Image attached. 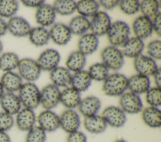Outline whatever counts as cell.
<instances>
[{"instance_id":"6da1fadb","label":"cell","mask_w":161,"mask_h":142,"mask_svg":"<svg viewBox=\"0 0 161 142\" xmlns=\"http://www.w3.org/2000/svg\"><path fill=\"white\" fill-rule=\"evenodd\" d=\"M128 78L121 73L109 74L103 81L102 91L108 96H120L127 89Z\"/></svg>"},{"instance_id":"7a4b0ae2","label":"cell","mask_w":161,"mask_h":142,"mask_svg":"<svg viewBox=\"0 0 161 142\" xmlns=\"http://www.w3.org/2000/svg\"><path fill=\"white\" fill-rule=\"evenodd\" d=\"M18 96L23 108L34 109L40 105V91L37 86L31 82H27L21 85L18 90Z\"/></svg>"},{"instance_id":"3957f363","label":"cell","mask_w":161,"mask_h":142,"mask_svg":"<svg viewBox=\"0 0 161 142\" xmlns=\"http://www.w3.org/2000/svg\"><path fill=\"white\" fill-rule=\"evenodd\" d=\"M130 28L128 24L123 21L111 23L106 33L107 38L111 46H121L129 38Z\"/></svg>"},{"instance_id":"277c9868","label":"cell","mask_w":161,"mask_h":142,"mask_svg":"<svg viewBox=\"0 0 161 142\" xmlns=\"http://www.w3.org/2000/svg\"><path fill=\"white\" fill-rule=\"evenodd\" d=\"M102 63L108 69L117 71L120 69L124 64V56L121 50L117 47L108 46L103 49L101 52Z\"/></svg>"},{"instance_id":"5b68a950","label":"cell","mask_w":161,"mask_h":142,"mask_svg":"<svg viewBox=\"0 0 161 142\" xmlns=\"http://www.w3.org/2000/svg\"><path fill=\"white\" fill-rule=\"evenodd\" d=\"M17 68L21 78L31 83L38 79L42 71L36 61L27 58L19 59Z\"/></svg>"},{"instance_id":"8992f818","label":"cell","mask_w":161,"mask_h":142,"mask_svg":"<svg viewBox=\"0 0 161 142\" xmlns=\"http://www.w3.org/2000/svg\"><path fill=\"white\" fill-rule=\"evenodd\" d=\"M119 108L125 113L131 114L140 113L143 105L139 95L131 92H125L119 96Z\"/></svg>"},{"instance_id":"52a82bcc","label":"cell","mask_w":161,"mask_h":142,"mask_svg":"<svg viewBox=\"0 0 161 142\" xmlns=\"http://www.w3.org/2000/svg\"><path fill=\"white\" fill-rule=\"evenodd\" d=\"M101 116L105 121L107 126L119 128L122 127L126 121V113L119 107L108 106L102 111Z\"/></svg>"},{"instance_id":"ba28073f","label":"cell","mask_w":161,"mask_h":142,"mask_svg":"<svg viewBox=\"0 0 161 142\" xmlns=\"http://www.w3.org/2000/svg\"><path fill=\"white\" fill-rule=\"evenodd\" d=\"M60 96L59 88L52 84H48L40 91V104L45 109L52 110L60 103Z\"/></svg>"},{"instance_id":"9c48e42d","label":"cell","mask_w":161,"mask_h":142,"mask_svg":"<svg viewBox=\"0 0 161 142\" xmlns=\"http://www.w3.org/2000/svg\"><path fill=\"white\" fill-rule=\"evenodd\" d=\"M60 127L66 133L78 131L81 124L79 113L73 109H66L59 116Z\"/></svg>"},{"instance_id":"30bf717a","label":"cell","mask_w":161,"mask_h":142,"mask_svg":"<svg viewBox=\"0 0 161 142\" xmlns=\"http://www.w3.org/2000/svg\"><path fill=\"white\" fill-rule=\"evenodd\" d=\"M111 24L109 16L104 11H98L90 21V28L92 34L97 36L106 34Z\"/></svg>"},{"instance_id":"8fae6325","label":"cell","mask_w":161,"mask_h":142,"mask_svg":"<svg viewBox=\"0 0 161 142\" xmlns=\"http://www.w3.org/2000/svg\"><path fill=\"white\" fill-rule=\"evenodd\" d=\"M36 122L42 129L47 132H53L60 128L59 116L50 109H44L36 116Z\"/></svg>"},{"instance_id":"7c38bea8","label":"cell","mask_w":161,"mask_h":142,"mask_svg":"<svg viewBox=\"0 0 161 142\" xmlns=\"http://www.w3.org/2000/svg\"><path fill=\"white\" fill-rule=\"evenodd\" d=\"M133 66L137 74L147 77L152 76L158 68L155 60L143 54L134 58Z\"/></svg>"},{"instance_id":"4fadbf2b","label":"cell","mask_w":161,"mask_h":142,"mask_svg":"<svg viewBox=\"0 0 161 142\" xmlns=\"http://www.w3.org/2000/svg\"><path fill=\"white\" fill-rule=\"evenodd\" d=\"M60 60L59 53L56 49L50 48L44 50L36 61L41 70L50 71L58 66Z\"/></svg>"},{"instance_id":"5bb4252c","label":"cell","mask_w":161,"mask_h":142,"mask_svg":"<svg viewBox=\"0 0 161 142\" xmlns=\"http://www.w3.org/2000/svg\"><path fill=\"white\" fill-rule=\"evenodd\" d=\"M7 30L14 36L21 38L28 36L31 29L29 23L20 16H13L6 23Z\"/></svg>"},{"instance_id":"9a60e30c","label":"cell","mask_w":161,"mask_h":142,"mask_svg":"<svg viewBox=\"0 0 161 142\" xmlns=\"http://www.w3.org/2000/svg\"><path fill=\"white\" fill-rule=\"evenodd\" d=\"M36 116L33 109L23 108L16 114L14 123L18 129L22 131H28L35 125Z\"/></svg>"},{"instance_id":"2e32d148","label":"cell","mask_w":161,"mask_h":142,"mask_svg":"<svg viewBox=\"0 0 161 142\" xmlns=\"http://www.w3.org/2000/svg\"><path fill=\"white\" fill-rule=\"evenodd\" d=\"M131 29L135 37L143 40L150 37L153 33L152 19L140 16L133 21Z\"/></svg>"},{"instance_id":"e0dca14e","label":"cell","mask_w":161,"mask_h":142,"mask_svg":"<svg viewBox=\"0 0 161 142\" xmlns=\"http://www.w3.org/2000/svg\"><path fill=\"white\" fill-rule=\"evenodd\" d=\"M50 39L59 46L67 44L71 39L72 34L68 26L63 23H57L53 24L48 31Z\"/></svg>"},{"instance_id":"ac0fdd59","label":"cell","mask_w":161,"mask_h":142,"mask_svg":"<svg viewBox=\"0 0 161 142\" xmlns=\"http://www.w3.org/2000/svg\"><path fill=\"white\" fill-rule=\"evenodd\" d=\"M101 107V100L96 96H88L81 99L77 108L79 112L84 117L97 114Z\"/></svg>"},{"instance_id":"d6986e66","label":"cell","mask_w":161,"mask_h":142,"mask_svg":"<svg viewBox=\"0 0 161 142\" xmlns=\"http://www.w3.org/2000/svg\"><path fill=\"white\" fill-rule=\"evenodd\" d=\"M121 46L120 50L124 57L135 58L142 54L145 44L143 40L133 36L128 38Z\"/></svg>"},{"instance_id":"ffe728a7","label":"cell","mask_w":161,"mask_h":142,"mask_svg":"<svg viewBox=\"0 0 161 142\" xmlns=\"http://www.w3.org/2000/svg\"><path fill=\"white\" fill-rule=\"evenodd\" d=\"M127 89L137 95L145 93L150 88L149 77L139 74H134L128 78Z\"/></svg>"},{"instance_id":"44dd1931","label":"cell","mask_w":161,"mask_h":142,"mask_svg":"<svg viewBox=\"0 0 161 142\" xmlns=\"http://www.w3.org/2000/svg\"><path fill=\"white\" fill-rule=\"evenodd\" d=\"M56 17V13L52 6L48 4H43L36 8L35 13L36 22L41 27H48L52 26Z\"/></svg>"},{"instance_id":"7402d4cb","label":"cell","mask_w":161,"mask_h":142,"mask_svg":"<svg viewBox=\"0 0 161 142\" xmlns=\"http://www.w3.org/2000/svg\"><path fill=\"white\" fill-rule=\"evenodd\" d=\"M0 105L3 111L11 115H16L21 109V104L18 95L6 92L0 98Z\"/></svg>"},{"instance_id":"603a6c76","label":"cell","mask_w":161,"mask_h":142,"mask_svg":"<svg viewBox=\"0 0 161 142\" xmlns=\"http://www.w3.org/2000/svg\"><path fill=\"white\" fill-rule=\"evenodd\" d=\"M50 79L52 84L58 88L70 86L72 74L70 72L62 66H57L50 71Z\"/></svg>"},{"instance_id":"cb8c5ba5","label":"cell","mask_w":161,"mask_h":142,"mask_svg":"<svg viewBox=\"0 0 161 142\" xmlns=\"http://www.w3.org/2000/svg\"><path fill=\"white\" fill-rule=\"evenodd\" d=\"M80 100V93L71 86L65 88L60 91V103L67 109H74L77 108Z\"/></svg>"},{"instance_id":"d4e9b609","label":"cell","mask_w":161,"mask_h":142,"mask_svg":"<svg viewBox=\"0 0 161 142\" xmlns=\"http://www.w3.org/2000/svg\"><path fill=\"white\" fill-rule=\"evenodd\" d=\"M98 45V38L92 33H86L82 35L77 43L78 51L85 56L96 51Z\"/></svg>"},{"instance_id":"484cf974","label":"cell","mask_w":161,"mask_h":142,"mask_svg":"<svg viewBox=\"0 0 161 142\" xmlns=\"http://www.w3.org/2000/svg\"><path fill=\"white\" fill-rule=\"evenodd\" d=\"M142 119L143 123L152 128H158L161 126V111L158 108L147 106L143 108Z\"/></svg>"},{"instance_id":"4316f807","label":"cell","mask_w":161,"mask_h":142,"mask_svg":"<svg viewBox=\"0 0 161 142\" xmlns=\"http://www.w3.org/2000/svg\"><path fill=\"white\" fill-rule=\"evenodd\" d=\"M83 125L85 129L92 134L102 133L107 128L105 121L101 115L98 114L84 118Z\"/></svg>"},{"instance_id":"83f0119b","label":"cell","mask_w":161,"mask_h":142,"mask_svg":"<svg viewBox=\"0 0 161 142\" xmlns=\"http://www.w3.org/2000/svg\"><path fill=\"white\" fill-rule=\"evenodd\" d=\"M0 82L3 88L10 93L18 91L23 84L21 76L12 71L5 72L1 76Z\"/></svg>"},{"instance_id":"f1b7e54d","label":"cell","mask_w":161,"mask_h":142,"mask_svg":"<svg viewBox=\"0 0 161 142\" xmlns=\"http://www.w3.org/2000/svg\"><path fill=\"white\" fill-rule=\"evenodd\" d=\"M91 79L87 71L81 70L72 75L70 86L79 93L86 91L91 84Z\"/></svg>"},{"instance_id":"f546056e","label":"cell","mask_w":161,"mask_h":142,"mask_svg":"<svg viewBox=\"0 0 161 142\" xmlns=\"http://www.w3.org/2000/svg\"><path fill=\"white\" fill-rule=\"evenodd\" d=\"M86 63V56L77 50L70 53L65 61V66L70 72L75 73L83 70Z\"/></svg>"},{"instance_id":"4dcf8cb0","label":"cell","mask_w":161,"mask_h":142,"mask_svg":"<svg viewBox=\"0 0 161 142\" xmlns=\"http://www.w3.org/2000/svg\"><path fill=\"white\" fill-rule=\"evenodd\" d=\"M67 26L72 34L82 36L89 29L90 21L87 18L79 15L72 18Z\"/></svg>"},{"instance_id":"1f68e13d","label":"cell","mask_w":161,"mask_h":142,"mask_svg":"<svg viewBox=\"0 0 161 142\" xmlns=\"http://www.w3.org/2000/svg\"><path fill=\"white\" fill-rule=\"evenodd\" d=\"M98 2L94 0H80L76 3V11L83 17L92 18L99 9Z\"/></svg>"},{"instance_id":"d6a6232c","label":"cell","mask_w":161,"mask_h":142,"mask_svg":"<svg viewBox=\"0 0 161 142\" xmlns=\"http://www.w3.org/2000/svg\"><path fill=\"white\" fill-rule=\"evenodd\" d=\"M28 38L30 41L35 46H43L48 43L50 35L45 28L38 26L31 29Z\"/></svg>"},{"instance_id":"836d02e7","label":"cell","mask_w":161,"mask_h":142,"mask_svg":"<svg viewBox=\"0 0 161 142\" xmlns=\"http://www.w3.org/2000/svg\"><path fill=\"white\" fill-rule=\"evenodd\" d=\"M55 13L68 16L76 11V3L72 0H57L52 6Z\"/></svg>"},{"instance_id":"e575fe53","label":"cell","mask_w":161,"mask_h":142,"mask_svg":"<svg viewBox=\"0 0 161 142\" xmlns=\"http://www.w3.org/2000/svg\"><path fill=\"white\" fill-rule=\"evenodd\" d=\"M18 56L12 52H7L0 56V69L3 71H11L17 68L19 63Z\"/></svg>"},{"instance_id":"d590c367","label":"cell","mask_w":161,"mask_h":142,"mask_svg":"<svg viewBox=\"0 0 161 142\" xmlns=\"http://www.w3.org/2000/svg\"><path fill=\"white\" fill-rule=\"evenodd\" d=\"M87 71L91 80L96 81H103L109 75V69L102 63L92 64Z\"/></svg>"},{"instance_id":"8d00e7d4","label":"cell","mask_w":161,"mask_h":142,"mask_svg":"<svg viewBox=\"0 0 161 142\" xmlns=\"http://www.w3.org/2000/svg\"><path fill=\"white\" fill-rule=\"evenodd\" d=\"M159 3L157 0H143L140 2L139 11L142 16L152 18L159 11Z\"/></svg>"},{"instance_id":"74e56055","label":"cell","mask_w":161,"mask_h":142,"mask_svg":"<svg viewBox=\"0 0 161 142\" xmlns=\"http://www.w3.org/2000/svg\"><path fill=\"white\" fill-rule=\"evenodd\" d=\"M18 3L14 0H0V17L11 18L18 10Z\"/></svg>"},{"instance_id":"f35d334b","label":"cell","mask_w":161,"mask_h":142,"mask_svg":"<svg viewBox=\"0 0 161 142\" xmlns=\"http://www.w3.org/2000/svg\"><path fill=\"white\" fill-rule=\"evenodd\" d=\"M145 101L148 106L158 108L161 104L160 88L156 86L150 88L145 93Z\"/></svg>"},{"instance_id":"ab89813d","label":"cell","mask_w":161,"mask_h":142,"mask_svg":"<svg viewBox=\"0 0 161 142\" xmlns=\"http://www.w3.org/2000/svg\"><path fill=\"white\" fill-rule=\"evenodd\" d=\"M46 139V132L39 126L35 125L27 131L25 142H45Z\"/></svg>"},{"instance_id":"60d3db41","label":"cell","mask_w":161,"mask_h":142,"mask_svg":"<svg viewBox=\"0 0 161 142\" xmlns=\"http://www.w3.org/2000/svg\"><path fill=\"white\" fill-rule=\"evenodd\" d=\"M118 6L125 14L133 15L139 11L140 2L137 0H121L119 1Z\"/></svg>"},{"instance_id":"b9f144b4","label":"cell","mask_w":161,"mask_h":142,"mask_svg":"<svg viewBox=\"0 0 161 142\" xmlns=\"http://www.w3.org/2000/svg\"><path fill=\"white\" fill-rule=\"evenodd\" d=\"M147 56L155 59L161 58V41L159 39H154L148 43L146 47Z\"/></svg>"},{"instance_id":"7bdbcfd3","label":"cell","mask_w":161,"mask_h":142,"mask_svg":"<svg viewBox=\"0 0 161 142\" xmlns=\"http://www.w3.org/2000/svg\"><path fill=\"white\" fill-rule=\"evenodd\" d=\"M14 124L13 116L4 112L0 111V131L6 132L9 130Z\"/></svg>"},{"instance_id":"ee69618b","label":"cell","mask_w":161,"mask_h":142,"mask_svg":"<svg viewBox=\"0 0 161 142\" xmlns=\"http://www.w3.org/2000/svg\"><path fill=\"white\" fill-rule=\"evenodd\" d=\"M67 142H87V139L83 132L78 130L68 134Z\"/></svg>"},{"instance_id":"f6af8a7d","label":"cell","mask_w":161,"mask_h":142,"mask_svg":"<svg viewBox=\"0 0 161 142\" xmlns=\"http://www.w3.org/2000/svg\"><path fill=\"white\" fill-rule=\"evenodd\" d=\"M160 23H161V14H160V12L159 11L157 14H155L152 18V19L153 31L155 33V34L158 36V37H160V34H161Z\"/></svg>"},{"instance_id":"bcb514c9","label":"cell","mask_w":161,"mask_h":142,"mask_svg":"<svg viewBox=\"0 0 161 142\" xmlns=\"http://www.w3.org/2000/svg\"><path fill=\"white\" fill-rule=\"evenodd\" d=\"M119 1L117 0H101L99 1L98 4L99 6L106 10H111L114 9L116 6L118 5Z\"/></svg>"},{"instance_id":"7dc6e473","label":"cell","mask_w":161,"mask_h":142,"mask_svg":"<svg viewBox=\"0 0 161 142\" xmlns=\"http://www.w3.org/2000/svg\"><path fill=\"white\" fill-rule=\"evenodd\" d=\"M21 2L26 7L34 8H38L45 3V1L42 0H22Z\"/></svg>"},{"instance_id":"c3c4849f","label":"cell","mask_w":161,"mask_h":142,"mask_svg":"<svg viewBox=\"0 0 161 142\" xmlns=\"http://www.w3.org/2000/svg\"><path fill=\"white\" fill-rule=\"evenodd\" d=\"M161 71L160 68H158L157 71L152 75L153 77V81L155 84V86L160 88L161 87Z\"/></svg>"},{"instance_id":"681fc988","label":"cell","mask_w":161,"mask_h":142,"mask_svg":"<svg viewBox=\"0 0 161 142\" xmlns=\"http://www.w3.org/2000/svg\"><path fill=\"white\" fill-rule=\"evenodd\" d=\"M7 31L6 23L0 18V37L4 35Z\"/></svg>"},{"instance_id":"f907efd6","label":"cell","mask_w":161,"mask_h":142,"mask_svg":"<svg viewBox=\"0 0 161 142\" xmlns=\"http://www.w3.org/2000/svg\"><path fill=\"white\" fill-rule=\"evenodd\" d=\"M0 142H11V138L6 132L0 131Z\"/></svg>"},{"instance_id":"816d5d0a","label":"cell","mask_w":161,"mask_h":142,"mask_svg":"<svg viewBox=\"0 0 161 142\" xmlns=\"http://www.w3.org/2000/svg\"><path fill=\"white\" fill-rule=\"evenodd\" d=\"M4 93V88H3L2 84H1V82H0V98H1V96L3 95Z\"/></svg>"},{"instance_id":"f5cc1de1","label":"cell","mask_w":161,"mask_h":142,"mask_svg":"<svg viewBox=\"0 0 161 142\" xmlns=\"http://www.w3.org/2000/svg\"><path fill=\"white\" fill-rule=\"evenodd\" d=\"M113 142H128V141H126L125 139H123V138H119V139H117L114 140Z\"/></svg>"},{"instance_id":"db71d44e","label":"cell","mask_w":161,"mask_h":142,"mask_svg":"<svg viewBox=\"0 0 161 142\" xmlns=\"http://www.w3.org/2000/svg\"><path fill=\"white\" fill-rule=\"evenodd\" d=\"M2 50H3V44H2V43H1V42L0 41V53H1Z\"/></svg>"}]
</instances>
